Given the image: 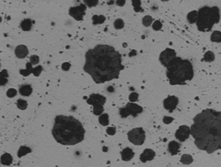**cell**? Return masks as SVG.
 <instances>
[{
  "label": "cell",
  "mask_w": 221,
  "mask_h": 167,
  "mask_svg": "<svg viewBox=\"0 0 221 167\" xmlns=\"http://www.w3.org/2000/svg\"><path fill=\"white\" fill-rule=\"evenodd\" d=\"M124 69L121 55L108 45H97L85 54V72L96 84H103L119 77Z\"/></svg>",
  "instance_id": "6da1fadb"
},
{
  "label": "cell",
  "mask_w": 221,
  "mask_h": 167,
  "mask_svg": "<svg viewBox=\"0 0 221 167\" xmlns=\"http://www.w3.org/2000/svg\"><path fill=\"white\" fill-rule=\"evenodd\" d=\"M190 134L195 146L211 154L221 150V111L207 109L193 119Z\"/></svg>",
  "instance_id": "7a4b0ae2"
},
{
  "label": "cell",
  "mask_w": 221,
  "mask_h": 167,
  "mask_svg": "<svg viewBox=\"0 0 221 167\" xmlns=\"http://www.w3.org/2000/svg\"><path fill=\"white\" fill-rule=\"evenodd\" d=\"M52 134L57 143L73 146L83 141L85 130L82 123L73 116L60 115L55 118Z\"/></svg>",
  "instance_id": "3957f363"
},
{
  "label": "cell",
  "mask_w": 221,
  "mask_h": 167,
  "mask_svg": "<svg viewBox=\"0 0 221 167\" xmlns=\"http://www.w3.org/2000/svg\"><path fill=\"white\" fill-rule=\"evenodd\" d=\"M166 68V75L171 85L185 84L193 78V65L188 59L176 57Z\"/></svg>",
  "instance_id": "277c9868"
},
{
  "label": "cell",
  "mask_w": 221,
  "mask_h": 167,
  "mask_svg": "<svg viewBox=\"0 0 221 167\" xmlns=\"http://www.w3.org/2000/svg\"><path fill=\"white\" fill-rule=\"evenodd\" d=\"M220 19V10L217 6H204L197 11V29L202 32L210 31Z\"/></svg>",
  "instance_id": "5b68a950"
},
{
  "label": "cell",
  "mask_w": 221,
  "mask_h": 167,
  "mask_svg": "<svg viewBox=\"0 0 221 167\" xmlns=\"http://www.w3.org/2000/svg\"><path fill=\"white\" fill-rule=\"evenodd\" d=\"M128 139L129 141L135 146H141L144 143L146 139L145 131L142 127H136L128 132Z\"/></svg>",
  "instance_id": "8992f818"
},
{
  "label": "cell",
  "mask_w": 221,
  "mask_h": 167,
  "mask_svg": "<svg viewBox=\"0 0 221 167\" xmlns=\"http://www.w3.org/2000/svg\"><path fill=\"white\" fill-rule=\"evenodd\" d=\"M177 57V53L173 49L167 48L163 51L159 56V61L161 64L167 67L174 59Z\"/></svg>",
  "instance_id": "52a82bcc"
},
{
  "label": "cell",
  "mask_w": 221,
  "mask_h": 167,
  "mask_svg": "<svg viewBox=\"0 0 221 167\" xmlns=\"http://www.w3.org/2000/svg\"><path fill=\"white\" fill-rule=\"evenodd\" d=\"M86 9H87V6L85 4H80V6L71 7L69 9V15L75 20L80 21L83 20V16L85 15Z\"/></svg>",
  "instance_id": "ba28073f"
},
{
  "label": "cell",
  "mask_w": 221,
  "mask_h": 167,
  "mask_svg": "<svg viewBox=\"0 0 221 167\" xmlns=\"http://www.w3.org/2000/svg\"><path fill=\"white\" fill-rule=\"evenodd\" d=\"M190 135V127L187 125H181L178 128L175 132V137L181 142H183L188 139Z\"/></svg>",
  "instance_id": "9c48e42d"
},
{
  "label": "cell",
  "mask_w": 221,
  "mask_h": 167,
  "mask_svg": "<svg viewBox=\"0 0 221 167\" xmlns=\"http://www.w3.org/2000/svg\"><path fill=\"white\" fill-rule=\"evenodd\" d=\"M179 104V99L176 96L172 95L167 97L163 101V106L166 110L169 111L170 113L176 109Z\"/></svg>",
  "instance_id": "30bf717a"
},
{
  "label": "cell",
  "mask_w": 221,
  "mask_h": 167,
  "mask_svg": "<svg viewBox=\"0 0 221 167\" xmlns=\"http://www.w3.org/2000/svg\"><path fill=\"white\" fill-rule=\"evenodd\" d=\"M106 102V98L104 96L100 95V94H92L88 100H87V102L89 104L93 105V107L96 105H103V106Z\"/></svg>",
  "instance_id": "8fae6325"
},
{
  "label": "cell",
  "mask_w": 221,
  "mask_h": 167,
  "mask_svg": "<svg viewBox=\"0 0 221 167\" xmlns=\"http://www.w3.org/2000/svg\"><path fill=\"white\" fill-rule=\"evenodd\" d=\"M126 108L129 111L130 115H132L133 117H136L138 114H141L143 111V109L141 106L133 102H129L126 104Z\"/></svg>",
  "instance_id": "7c38bea8"
},
{
  "label": "cell",
  "mask_w": 221,
  "mask_h": 167,
  "mask_svg": "<svg viewBox=\"0 0 221 167\" xmlns=\"http://www.w3.org/2000/svg\"><path fill=\"white\" fill-rule=\"evenodd\" d=\"M155 156H156V153H155V152L153 150L146 148L140 155V160L142 162H146L147 161H151L155 157Z\"/></svg>",
  "instance_id": "4fadbf2b"
},
{
  "label": "cell",
  "mask_w": 221,
  "mask_h": 167,
  "mask_svg": "<svg viewBox=\"0 0 221 167\" xmlns=\"http://www.w3.org/2000/svg\"><path fill=\"white\" fill-rule=\"evenodd\" d=\"M29 54L27 48L24 45H20L15 49V55L18 59H24Z\"/></svg>",
  "instance_id": "5bb4252c"
},
{
  "label": "cell",
  "mask_w": 221,
  "mask_h": 167,
  "mask_svg": "<svg viewBox=\"0 0 221 167\" xmlns=\"http://www.w3.org/2000/svg\"><path fill=\"white\" fill-rule=\"evenodd\" d=\"M134 152L130 148H124V149L121 152V159H122L123 161L125 162H128L130 161L131 160H132L133 157H134Z\"/></svg>",
  "instance_id": "9a60e30c"
},
{
  "label": "cell",
  "mask_w": 221,
  "mask_h": 167,
  "mask_svg": "<svg viewBox=\"0 0 221 167\" xmlns=\"http://www.w3.org/2000/svg\"><path fill=\"white\" fill-rule=\"evenodd\" d=\"M180 144L175 141H172L168 145V151L172 155H175L179 152Z\"/></svg>",
  "instance_id": "2e32d148"
},
{
  "label": "cell",
  "mask_w": 221,
  "mask_h": 167,
  "mask_svg": "<svg viewBox=\"0 0 221 167\" xmlns=\"http://www.w3.org/2000/svg\"><path fill=\"white\" fill-rule=\"evenodd\" d=\"M19 92L20 95L23 96H29L32 93V88L30 85H23L20 87L19 89Z\"/></svg>",
  "instance_id": "e0dca14e"
},
{
  "label": "cell",
  "mask_w": 221,
  "mask_h": 167,
  "mask_svg": "<svg viewBox=\"0 0 221 167\" xmlns=\"http://www.w3.org/2000/svg\"><path fill=\"white\" fill-rule=\"evenodd\" d=\"M1 164L6 166H9L13 162V157L9 153H4L1 157Z\"/></svg>",
  "instance_id": "ac0fdd59"
},
{
  "label": "cell",
  "mask_w": 221,
  "mask_h": 167,
  "mask_svg": "<svg viewBox=\"0 0 221 167\" xmlns=\"http://www.w3.org/2000/svg\"><path fill=\"white\" fill-rule=\"evenodd\" d=\"M32 27V22L30 19H25L20 23V27L25 31H29Z\"/></svg>",
  "instance_id": "d6986e66"
},
{
  "label": "cell",
  "mask_w": 221,
  "mask_h": 167,
  "mask_svg": "<svg viewBox=\"0 0 221 167\" xmlns=\"http://www.w3.org/2000/svg\"><path fill=\"white\" fill-rule=\"evenodd\" d=\"M187 20L190 24H193V23H196L197 20V11H193L191 12L188 13L187 15Z\"/></svg>",
  "instance_id": "ffe728a7"
},
{
  "label": "cell",
  "mask_w": 221,
  "mask_h": 167,
  "mask_svg": "<svg viewBox=\"0 0 221 167\" xmlns=\"http://www.w3.org/2000/svg\"><path fill=\"white\" fill-rule=\"evenodd\" d=\"M180 162L183 164H190L193 162V158L190 155L183 154L181 157Z\"/></svg>",
  "instance_id": "44dd1931"
},
{
  "label": "cell",
  "mask_w": 221,
  "mask_h": 167,
  "mask_svg": "<svg viewBox=\"0 0 221 167\" xmlns=\"http://www.w3.org/2000/svg\"><path fill=\"white\" fill-rule=\"evenodd\" d=\"M99 121L103 126H107L109 124V116L107 114H103L99 116Z\"/></svg>",
  "instance_id": "7402d4cb"
},
{
  "label": "cell",
  "mask_w": 221,
  "mask_h": 167,
  "mask_svg": "<svg viewBox=\"0 0 221 167\" xmlns=\"http://www.w3.org/2000/svg\"><path fill=\"white\" fill-rule=\"evenodd\" d=\"M211 40L214 43H221V32L214 31L211 36Z\"/></svg>",
  "instance_id": "603a6c76"
},
{
  "label": "cell",
  "mask_w": 221,
  "mask_h": 167,
  "mask_svg": "<svg viewBox=\"0 0 221 167\" xmlns=\"http://www.w3.org/2000/svg\"><path fill=\"white\" fill-rule=\"evenodd\" d=\"M31 65H32V64L30 63V62H28V63H27V64H26L27 69L26 70H20V73L23 76H28V75H29L31 73H32L33 68H32V66H31Z\"/></svg>",
  "instance_id": "cb8c5ba5"
},
{
  "label": "cell",
  "mask_w": 221,
  "mask_h": 167,
  "mask_svg": "<svg viewBox=\"0 0 221 167\" xmlns=\"http://www.w3.org/2000/svg\"><path fill=\"white\" fill-rule=\"evenodd\" d=\"M31 150L30 148L27 147V146H21L18 152V157H21L24 156L25 155L28 154V153H31Z\"/></svg>",
  "instance_id": "d4e9b609"
},
{
  "label": "cell",
  "mask_w": 221,
  "mask_h": 167,
  "mask_svg": "<svg viewBox=\"0 0 221 167\" xmlns=\"http://www.w3.org/2000/svg\"><path fill=\"white\" fill-rule=\"evenodd\" d=\"M215 59V55L211 51L207 52L204 55L203 60L206 62H212Z\"/></svg>",
  "instance_id": "484cf974"
},
{
  "label": "cell",
  "mask_w": 221,
  "mask_h": 167,
  "mask_svg": "<svg viewBox=\"0 0 221 167\" xmlns=\"http://www.w3.org/2000/svg\"><path fill=\"white\" fill-rule=\"evenodd\" d=\"M93 20V24L98 25V24H102L105 20V18L103 16H94L92 18Z\"/></svg>",
  "instance_id": "4316f807"
},
{
  "label": "cell",
  "mask_w": 221,
  "mask_h": 167,
  "mask_svg": "<svg viewBox=\"0 0 221 167\" xmlns=\"http://www.w3.org/2000/svg\"><path fill=\"white\" fill-rule=\"evenodd\" d=\"M17 106H18V109H21V110H25L27 107V102L25 100L18 99L17 101Z\"/></svg>",
  "instance_id": "83f0119b"
},
{
  "label": "cell",
  "mask_w": 221,
  "mask_h": 167,
  "mask_svg": "<svg viewBox=\"0 0 221 167\" xmlns=\"http://www.w3.org/2000/svg\"><path fill=\"white\" fill-rule=\"evenodd\" d=\"M104 111V107L103 105H96L93 109V113L96 116H101Z\"/></svg>",
  "instance_id": "f1b7e54d"
},
{
  "label": "cell",
  "mask_w": 221,
  "mask_h": 167,
  "mask_svg": "<svg viewBox=\"0 0 221 167\" xmlns=\"http://www.w3.org/2000/svg\"><path fill=\"white\" fill-rule=\"evenodd\" d=\"M152 17L150 16H146L143 18L142 19V24L145 27H149L150 25L152 24Z\"/></svg>",
  "instance_id": "f546056e"
},
{
  "label": "cell",
  "mask_w": 221,
  "mask_h": 167,
  "mask_svg": "<svg viewBox=\"0 0 221 167\" xmlns=\"http://www.w3.org/2000/svg\"><path fill=\"white\" fill-rule=\"evenodd\" d=\"M114 27L116 29H121L124 28V22L123 20L121 19H117L114 22Z\"/></svg>",
  "instance_id": "4dcf8cb0"
},
{
  "label": "cell",
  "mask_w": 221,
  "mask_h": 167,
  "mask_svg": "<svg viewBox=\"0 0 221 167\" xmlns=\"http://www.w3.org/2000/svg\"><path fill=\"white\" fill-rule=\"evenodd\" d=\"M84 3H85L86 6H87L88 7L91 8L93 7V6H96V5L99 4V1L97 0H92V1H89V0H85L84 1Z\"/></svg>",
  "instance_id": "1f68e13d"
},
{
  "label": "cell",
  "mask_w": 221,
  "mask_h": 167,
  "mask_svg": "<svg viewBox=\"0 0 221 167\" xmlns=\"http://www.w3.org/2000/svg\"><path fill=\"white\" fill-rule=\"evenodd\" d=\"M162 25L161 22L159 21V20H156L153 23L152 25V28L153 30H156V31H158V30H160L162 28Z\"/></svg>",
  "instance_id": "d6a6232c"
},
{
  "label": "cell",
  "mask_w": 221,
  "mask_h": 167,
  "mask_svg": "<svg viewBox=\"0 0 221 167\" xmlns=\"http://www.w3.org/2000/svg\"><path fill=\"white\" fill-rule=\"evenodd\" d=\"M39 57L36 55H32L30 57L29 61L32 65H36L37 63H39Z\"/></svg>",
  "instance_id": "836d02e7"
},
{
  "label": "cell",
  "mask_w": 221,
  "mask_h": 167,
  "mask_svg": "<svg viewBox=\"0 0 221 167\" xmlns=\"http://www.w3.org/2000/svg\"><path fill=\"white\" fill-rule=\"evenodd\" d=\"M42 70H43V68H42L41 65H38V66L36 67V68H33L32 70V73L34 74V75L36 76V77H38V76L40 75V72H41Z\"/></svg>",
  "instance_id": "e575fe53"
},
{
  "label": "cell",
  "mask_w": 221,
  "mask_h": 167,
  "mask_svg": "<svg viewBox=\"0 0 221 167\" xmlns=\"http://www.w3.org/2000/svg\"><path fill=\"white\" fill-rule=\"evenodd\" d=\"M133 6H134V9L136 12H139L142 9L140 7L141 1H132Z\"/></svg>",
  "instance_id": "d590c367"
},
{
  "label": "cell",
  "mask_w": 221,
  "mask_h": 167,
  "mask_svg": "<svg viewBox=\"0 0 221 167\" xmlns=\"http://www.w3.org/2000/svg\"><path fill=\"white\" fill-rule=\"evenodd\" d=\"M138 97H139V95H138L137 93H135V92L131 93L130 94L129 97L130 102H135V101L138 100Z\"/></svg>",
  "instance_id": "8d00e7d4"
},
{
  "label": "cell",
  "mask_w": 221,
  "mask_h": 167,
  "mask_svg": "<svg viewBox=\"0 0 221 167\" xmlns=\"http://www.w3.org/2000/svg\"><path fill=\"white\" fill-rule=\"evenodd\" d=\"M119 114H120V116L122 118H126L130 115L129 111H128L126 107L121 108V109H120V110H119Z\"/></svg>",
  "instance_id": "74e56055"
},
{
  "label": "cell",
  "mask_w": 221,
  "mask_h": 167,
  "mask_svg": "<svg viewBox=\"0 0 221 167\" xmlns=\"http://www.w3.org/2000/svg\"><path fill=\"white\" fill-rule=\"evenodd\" d=\"M17 95V91L14 89H8L6 92V95L8 97H13Z\"/></svg>",
  "instance_id": "f35d334b"
},
{
  "label": "cell",
  "mask_w": 221,
  "mask_h": 167,
  "mask_svg": "<svg viewBox=\"0 0 221 167\" xmlns=\"http://www.w3.org/2000/svg\"><path fill=\"white\" fill-rule=\"evenodd\" d=\"M106 132L107 133V134H109V135H114L116 133V129L115 127H108L107 128V130H106Z\"/></svg>",
  "instance_id": "ab89813d"
},
{
  "label": "cell",
  "mask_w": 221,
  "mask_h": 167,
  "mask_svg": "<svg viewBox=\"0 0 221 167\" xmlns=\"http://www.w3.org/2000/svg\"><path fill=\"white\" fill-rule=\"evenodd\" d=\"M173 121L174 119L172 117H170V116H165L163 118V122L165 124H170Z\"/></svg>",
  "instance_id": "60d3db41"
},
{
  "label": "cell",
  "mask_w": 221,
  "mask_h": 167,
  "mask_svg": "<svg viewBox=\"0 0 221 167\" xmlns=\"http://www.w3.org/2000/svg\"><path fill=\"white\" fill-rule=\"evenodd\" d=\"M8 77V74L6 70H1V74H0V77L1 78H7Z\"/></svg>",
  "instance_id": "b9f144b4"
},
{
  "label": "cell",
  "mask_w": 221,
  "mask_h": 167,
  "mask_svg": "<svg viewBox=\"0 0 221 167\" xmlns=\"http://www.w3.org/2000/svg\"><path fill=\"white\" fill-rule=\"evenodd\" d=\"M70 64L69 63H64L62 64V70H65V71H66V70H68L69 68H70Z\"/></svg>",
  "instance_id": "7bdbcfd3"
},
{
  "label": "cell",
  "mask_w": 221,
  "mask_h": 167,
  "mask_svg": "<svg viewBox=\"0 0 221 167\" xmlns=\"http://www.w3.org/2000/svg\"><path fill=\"white\" fill-rule=\"evenodd\" d=\"M125 3H126V1H117V2H116V4H117L118 6H122L125 4Z\"/></svg>",
  "instance_id": "ee69618b"
},
{
  "label": "cell",
  "mask_w": 221,
  "mask_h": 167,
  "mask_svg": "<svg viewBox=\"0 0 221 167\" xmlns=\"http://www.w3.org/2000/svg\"><path fill=\"white\" fill-rule=\"evenodd\" d=\"M136 55V52L135 51V50H133L132 52H131V53H129V56L130 57H133V56L135 55Z\"/></svg>",
  "instance_id": "f6af8a7d"
},
{
  "label": "cell",
  "mask_w": 221,
  "mask_h": 167,
  "mask_svg": "<svg viewBox=\"0 0 221 167\" xmlns=\"http://www.w3.org/2000/svg\"><path fill=\"white\" fill-rule=\"evenodd\" d=\"M107 91H110V92H113L114 91V89H113L112 87H108V89H107Z\"/></svg>",
  "instance_id": "bcb514c9"
},
{
  "label": "cell",
  "mask_w": 221,
  "mask_h": 167,
  "mask_svg": "<svg viewBox=\"0 0 221 167\" xmlns=\"http://www.w3.org/2000/svg\"><path fill=\"white\" fill-rule=\"evenodd\" d=\"M123 47H124V48H126V47H127V44L124 43L123 44Z\"/></svg>",
  "instance_id": "7dc6e473"
},
{
  "label": "cell",
  "mask_w": 221,
  "mask_h": 167,
  "mask_svg": "<svg viewBox=\"0 0 221 167\" xmlns=\"http://www.w3.org/2000/svg\"><path fill=\"white\" fill-rule=\"evenodd\" d=\"M113 3H114V1H111V2H108V3H107V4H113Z\"/></svg>",
  "instance_id": "c3c4849f"
}]
</instances>
